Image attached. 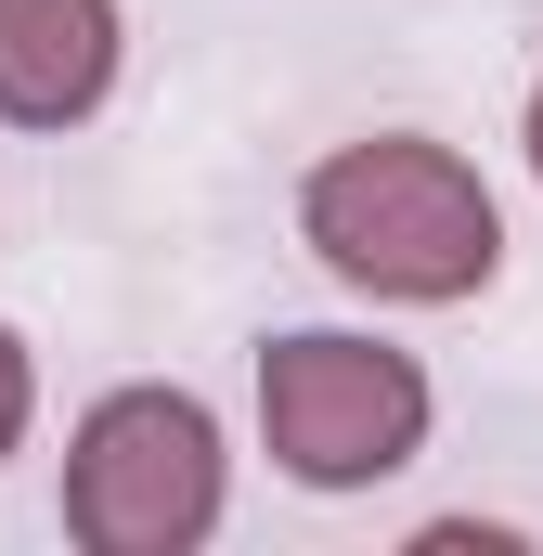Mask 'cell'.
Returning <instances> with one entry per match:
<instances>
[{
    "mask_svg": "<svg viewBox=\"0 0 543 556\" xmlns=\"http://www.w3.org/2000/svg\"><path fill=\"white\" fill-rule=\"evenodd\" d=\"M298 220H311V247H324L337 285L414 298V311L479 298V285L505 273V207H492V181H479L453 142H414V130L337 142V155L311 168Z\"/></svg>",
    "mask_w": 543,
    "mask_h": 556,
    "instance_id": "1",
    "label": "cell"
},
{
    "mask_svg": "<svg viewBox=\"0 0 543 556\" xmlns=\"http://www.w3.org/2000/svg\"><path fill=\"white\" fill-rule=\"evenodd\" d=\"M65 531L91 556H194L220 531V427L194 389H117L65 440Z\"/></svg>",
    "mask_w": 543,
    "mask_h": 556,
    "instance_id": "2",
    "label": "cell"
},
{
    "mask_svg": "<svg viewBox=\"0 0 543 556\" xmlns=\"http://www.w3.org/2000/svg\"><path fill=\"white\" fill-rule=\"evenodd\" d=\"M260 440H272L285 479L363 492V479L414 466L427 376H414L402 350H376V337H272L260 350Z\"/></svg>",
    "mask_w": 543,
    "mask_h": 556,
    "instance_id": "3",
    "label": "cell"
},
{
    "mask_svg": "<svg viewBox=\"0 0 543 556\" xmlns=\"http://www.w3.org/2000/svg\"><path fill=\"white\" fill-rule=\"evenodd\" d=\"M117 91V0H0V117L78 130Z\"/></svg>",
    "mask_w": 543,
    "mask_h": 556,
    "instance_id": "4",
    "label": "cell"
},
{
    "mask_svg": "<svg viewBox=\"0 0 543 556\" xmlns=\"http://www.w3.org/2000/svg\"><path fill=\"white\" fill-rule=\"evenodd\" d=\"M26 415H39V376H26V337L0 324V453L26 440Z\"/></svg>",
    "mask_w": 543,
    "mask_h": 556,
    "instance_id": "5",
    "label": "cell"
},
{
    "mask_svg": "<svg viewBox=\"0 0 543 556\" xmlns=\"http://www.w3.org/2000/svg\"><path fill=\"white\" fill-rule=\"evenodd\" d=\"M531 168H543V91H531Z\"/></svg>",
    "mask_w": 543,
    "mask_h": 556,
    "instance_id": "6",
    "label": "cell"
}]
</instances>
